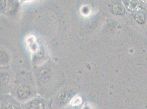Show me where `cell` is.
<instances>
[{"instance_id":"cell-1","label":"cell","mask_w":147,"mask_h":109,"mask_svg":"<svg viewBox=\"0 0 147 109\" xmlns=\"http://www.w3.org/2000/svg\"><path fill=\"white\" fill-rule=\"evenodd\" d=\"M124 6L126 9L131 12H136L140 11L143 8L142 3L137 1H123Z\"/></svg>"},{"instance_id":"cell-2","label":"cell","mask_w":147,"mask_h":109,"mask_svg":"<svg viewBox=\"0 0 147 109\" xmlns=\"http://www.w3.org/2000/svg\"><path fill=\"white\" fill-rule=\"evenodd\" d=\"M135 21L139 24H143L146 21V15L143 12H138L134 15Z\"/></svg>"},{"instance_id":"cell-3","label":"cell","mask_w":147,"mask_h":109,"mask_svg":"<svg viewBox=\"0 0 147 109\" xmlns=\"http://www.w3.org/2000/svg\"><path fill=\"white\" fill-rule=\"evenodd\" d=\"M112 11L114 14L118 15H120L125 13V7L122 5L117 4L112 7Z\"/></svg>"},{"instance_id":"cell-4","label":"cell","mask_w":147,"mask_h":109,"mask_svg":"<svg viewBox=\"0 0 147 109\" xmlns=\"http://www.w3.org/2000/svg\"><path fill=\"white\" fill-rule=\"evenodd\" d=\"M26 109H44V105L42 102L36 100L31 102Z\"/></svg>"},{"instance_id":"cell-5","label":"cell","mask_w":147,"mask_h":109,"mask_svg":"<svg viewBox=\"0 0 147 109\" xmlns=\"http://www.w3.org/2000/svg\"><path fill=\"white\" fill-rule=\"evenodd\" d=\"M70 98V94L67 93V92L61 91V93L59 94L58 96V101L61 103H67L69 100Z\"/></svg>"},{"instance_id":"cell-6","label":"cell","mask_w":147,"mask_h":109,"mask_svg":"<svg viewBox=\"0 0 147 109\" xmlns=\"http://www.w3.org/2000/svg\"><path fill=\"white\" fill-rule=\"evenodd\" d=\"M29 90L28 89V88L26 86H22L18 91L19 94L22 97H26L29 93Z\"/></svg>"},{"instance_id":"cell-7","label":"cell","mask_w":147,"mask_h":109,"mask_svg":"<svg viewBox=\"0 0 147 109\" xmlns=\"http://www.w3.org/2000/svg\"><path fill=\"white\" fill-rule=\"evenodd\" d=\"M3 109H19L18 106H16L13 104H7L3 108Z\"/></svg>"},{"instance_id":"cell-8","label":"cell","mask_w":147,"mask_h":109,"mask_svg":"<svg viewBox=\"0 0 147 109\" xmlns=\"http://www.w3.org/2000/svg\"><path fill=\"white\" fill-rule=\"evenodd\" d=\"M81 103V98L80 97H78V98H76L73 102V105H79Z\"/></svg>"}]
</instances>
